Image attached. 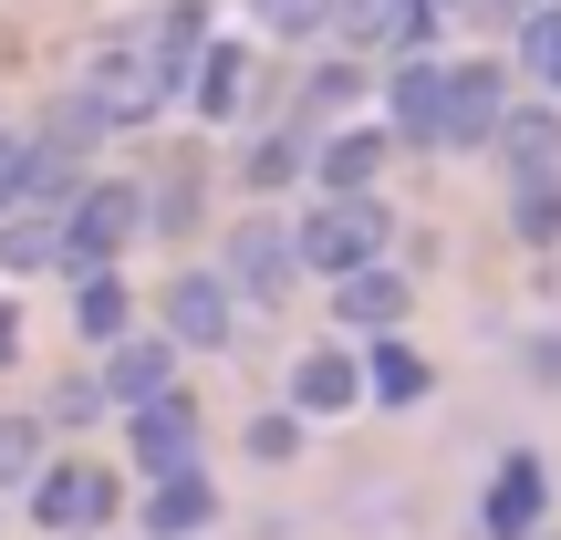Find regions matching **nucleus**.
<instances>
[{"instance_id": "nucleus-4", "label": "nucleus", "mask_w": 561, "mask_h": 540, "mask_svg": "<svg viewBox=\"0 0 561 540\" xmlns=\"http://www.w3.org/2000/svg\"><path fill=\"white\" fill-rule=\"evenodd\" d=\"M167 343H178V354H219V343H240V301H229L219 271H178V280H167Z\"/></svg>"}, {"instance_id": "nucleus-10", "label": "nucleus", "mask_w": 561, "mask_h": 540, "mask_svg": "<svg viewBox=\"0 0 561 540\" xmlns=\"http://www.w3.org/2000/svg\"><path fill=\"white\" fill-rule=\"evenodd\" d=\"M94 384H104V405H125V416H136V405L178 395V343H167V333H146V343H115Z\"/></svg>"}, {"instance_id": "nucleus-2", "label": "nucleus", "mask_w": 561, "mask_h": 540, "mask_svg": "<svg viewBox=\"0 0 561 540\" xmlns=\"http://www.w3.org/2000/svg\"><path fill=\"white\" fill-rule=\"evenodd\" d=\"M385 240H396L385 198H312V219L291 229V261L322 271V280H354V271L385 261Z\"/></svg>"}, {"instance_id": "nucleus-24", "label": "nucleus", "mask_w": 561, "mask_h": 540, "mask_svg": "<svg viewBox=\"0 0 561 540\" xmlns=\"http://www.w3.org/2000/svg\"><path fill=\"white\" fill-rule=\"evenodd\" d=\"M42 479V416H0V489Z\"/></svg>"}, {"instance_id": "nucleus-23", "label": "nucleus", "mask_w": 561, "mask_h": 540, "mask_svg": "<svg viewBox=\"0 0 561 540\" xmlns=\"http://www.w3.org/2000/svg\"><path fill=\"white\" fill-rule=\"evenodd\" d=\"M520 73L541 83V94H561V0H541V11L520 21Z\"/></svg>"}, {"instance_id": "nucleus-13", "label": "nucleus", "mask_w": 561, "mask_h": 540, "mask_svg": "<svg viewBox=\"0 0 561 540\" xmlns=\"http://www.w3.org/2000/svg\"><path fill=\"white\" fill-rule=\"evenodd\" d=\"M219 520V489H208V468H167L157 489H146V540H198Z\"/></svg>"}, {"instance_id": "nucleus-11", "label": "nucleus", "mask_w": 561, "mask_h": 540, "mask_svg": "<svg viewBox=\"0 0 561 540\" xmlns=\"http://www.w3.org/2000/svg\"><path fill=\"white\" fill-rule=\"evenodd\" d=\"M125 437H136V468L146 479H167V468H198V405L187 395H157L125 416Z\"/></svg>"}, {"instance_id": "nucleus-27", "label": "nucleus", "mask_w": 561, "mask_h": 540, "mask_svg": "<svg viewBox=\"0 0 561 540\" xmlns=\"http://www.w3.org/2000/svg\"><path fill=\"white\" fill-rule=\"evenodd\" d=\"M94 405H104V384L83 375V384H62V395H53V416H73V426H83V416H94Z\"/></svg>"}, {"instance_id": "nucleus-17", "label": "nucleus", "mask_w": 561, "mask_h": 540, "mask_svg": "<svg viewBox=\"0 0 561 540\" xmlns=\"http://www.w3.org/2000/svg\"><path fill=\"white\" fill-rule=\"evenodd\" d=\"M333 312L354 322V333H385V322H405V280H396V271L375 261V271H354V280H333Z\"/></svg>"}, {"instance_id": "nucleus-5", "label": "nucleus", "mask_w": 561, "mask_h": 540, "mask_svg": "<svg viewBox=\"0 0 561 540\" xmlns=\"http://www.w3.org/2000/svg\"><path fill=\"white\" fill-rule=\"evenodd\" d=\"M32 520L42 530H104V520H115V468H94V458L42 468V479H32Z\"/></svg>"}, {"instance_id": "nucleus-19", "label": "nucleus", "mask_w": 561, "mask_h": 540, "mask_svg": "<svg viewBox=\"0 0 561 540\" xmlns=\"http://www.w3.org/2000/svg\"><path fill=\"white\" fill-rule=\"evenodd\" d=\"M510 229H520L530 250L561 240V166H530V177H510Z\"/></svg>"}, {"instance_id": "nucleus-22", "label": "nucleus", "mask_w": 561, "mask_h": 540, "mask_svg": "<svg viewBox=\"0 0 561 540\" xmlns=\"http://www.w3.org/2000/svg\"><path fill=\"white\" fill-rule=\"evenodd\" d=\"M364 395L416 405V395H426V354H405V343H375V354H364Z\"/></svg>"}, {"instance_id": "nucleus-3", "label": "nucleus", "mask_w": 561, "mask_h": 540, "mask_svg": "<svg viewBox=\"0 0 561 540\" xmlns=\"http://www.w3.org/2000/svg\"><path fill=\"white\" fill-rule=\"evenodd\" d=\"M136 219H146L136 187H83V198H62V271L73 280L115 271V250L136 240Z\"/></svg>"}, {"instance_id": "nucleus-12", "label": "nucleus", "mask_w": 561, "mask_h": 540, "mask_svg": "<svg viewBox=\"0 0 561 540\" xmlns=\"http://www.w3.org/2000/svg\"><path fill=\"white\" fill-rule=\"evenodd\" d=\"M354 405H364V364L343 343H312L291 364V416H354Z\"/></svg>"}, {"instance_id": "nucleus-18", "label": "nucleus", "mask_w": 561, "mask_h": 540, "mask_svg": "<svg viewBox=\"0 0 561 540\" xmlns=\"http://www.w3.org/2000/svg\"><path fill=\"white\" fill-rule=\"evenodd\" d=\"M375 166H385V136H333L312 157V177H322V198H375Z\"/></svg>"}, {"instance_id": "nucleus-15", "label": "nucleus", "mask_w": 561, "mask_h": 540, "mask_svg": "<svg viewBox=\"0 0 561 540\" xmlns=\"http://www.w3.org/2000/svg\"><path fill=\"white\" fill-rule=\"evenodd\" d=\"M489 146L510 157V177H530V166H561V115H551V104H510Z\"/></svg>"}, {"instance_id": "nucleus-28", "label": "nucleus", "mask_w": 561, "mask_h": 540, "mask_svg": "<svg viewBox=\"0 0 561 540\" xmlns=\"http://www.w3.org/2000/svg\"><path fill=\"white\" fill-rule=\"evenodd\" d=\"M21 354V322H11V301H0V364H11Z\"/></svg>"}, {"instance_id": "nucleus-1", "label": "nucleus", "mask_w": 561, "mask_h": 540, "mask_svg": "<svg viewBox=\"0 0 561 540\" xmlns=\"http://www.w3.org/2000/svg\"><path fill=\"white\" fill-rule=\"evenodd\" d=\"M198 53H208V21L187 11V0H178L167 21H136V32H115V42H104V53L73 73L62 136H125V125H146L187 73H198Z\"/></svg>"}, {"instance_id": "nucleus-8", "label": "nucleus", "mask_w": 561, "mask_h": 540, "mask_svg": "<svg viewBox=\"0 0 561 540\" xmlns=\"http://www.w3.org/2000/svg\"><path fill=\"white\" fill-rule=\"evenodd\" d=\"M510 115V83L489 62H447V115H437V146H489Z\"/></svg>"}, {"instance_id": "nucleus-26", "label": "nucleus", "mask_w": 561, "mask_h": 540, "mask_svg": "<svg viewBox=\"0 0 561 540\" xmlns=\"http://www.w3.org/2000/svg\"><path fill=\"white\" fill-rule=\"evenodd\" d=\"M301 166H312V157H301V136H261V146H250V177H261V187L301 177Z\"/></svg>"}, {"instance_id": "nucleus-29", "label": "nucleus", "mask_w": 561, "mask_h": 540, "mask_svg": "<svg viewBox=\"0 0 561 540\" xmlns=\"http://www.w3.org/2000/svg\"><path fill=\"white\" fill-rule=\"evenodd\" d=\"M437 11H458V0H437ZM468 11H510V0H468Z\"/></svg>"}, {"instance_id": "nucleus-14", "label": "nucleus", "mask_w": 561, "mask_h": 540, "mask_svg": "<svg viewBox=\"0 0 561 540\" xmlns=\"http://www.w3.org/2000/svg\"><path fill=\"white\" fill-rule=\"evenodd\" d=\"M385 104H396V136L437 146V115H447V62L405 53V62H396V83H385Z\"/></svg>"}, {"instance_id": "nucleus-21", "label": "nucleus", "mask_w": 561, "mask_h": 540, "mask_svg": "<svg viewBox=\"0 0 561 540\" xmlns=\"http://www.w3.org/2000/svg\"><path fill=\"white\" fill-rule=\"evenodd\" d=\"M73 322H83V343H104V354H115V343H125V280H115V271L73 280Z\"/></svg>"}, {"instance_id": "nucleus-6", "label": "nucleus", "mask_w": 561, "mask_h": 540, "mask_svg": "<svg viewBox=\"0 0 561 540\" xmlns=\"http://www.w3.org/2000/svg\"><path fill=\"white\" fill-rule=\"evenodd\" d=\"M541 520H551V468L520 447V458H500V479L479 489V530L489 540H530Z\"/></svg>"}, {"instance_id": "nucleus-25", "label": "nucleus", "mask_w": 561, "mask_h": 540, "mask_svg": "<svg viewBox=\"0 0 561 540\" xmlns=\"http://www.w3.org/2000/svg\"><path fill=\"white\" fill-rule=\"evenodd\" d=\"M250 21L280 42H312V32H333V0H250Z\"/></svg>"}, {"instance_id": "nucleus-7", "label": "nucleus", "mask_w": 561, "mask_h": 540, "mask_svg": "<svg viewBox=\"0 0 561 540\" xmlns=\"http://www.w3.org/2000/svg\"><path fill=\"white\" fill-rule=\"evenodd\" d=\"M333 32L354 42V53H426L437 0H333Z\"/></svg>"}, {"instance_id": "nucleus-16", "label": "nucleus", "mask_w": 561, "mask_h": 540, "mask_svg": "<svg viewBox=\"0 0 561 540\" xmlns=\"http://www.w3.org/2000/svg\"><path fill=\"white\" fill-rule=\"evenodd\" d=\"M0 271H62V208H11L0 219Z\"/></svg>"}, {"instance_id": "nucleus-20", "label": "nucleus", "mask_w": 561, "mask_h": 540, "mask_svg": "<svg viewBox=\"0 0 561 540\" xmlns=\"http://www.w3.org/2000/svg\"><path fill=\"white\" fill-rule=\"evenodd\" d=\"M187 83H198V115H219V125H229V115H240V94H250V62H240V42H208Z\"/></svg>"}, {"instance_id": "nucleus-9", "label": "nucleus", "mask_w": 561, "mask_h": 540, "mask_svg": "<svg viewBox=\"0 0 561 540\" xmlns=\"http://www.w3.org/2000/svg\"><path fill=\"white\" fill-rule=\"evenodd\" d=\"M291 271H301V261H291V229L250 219L240 240H229V271H219V280H229V301H280V291H291Z\"/></svg>"}]
</instances>
